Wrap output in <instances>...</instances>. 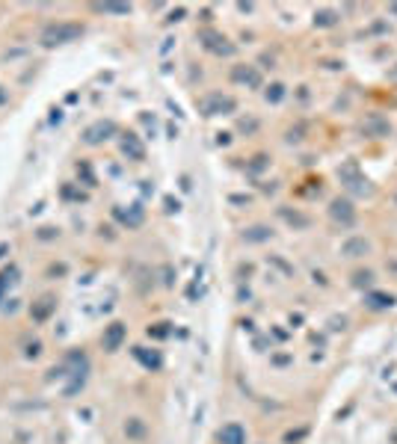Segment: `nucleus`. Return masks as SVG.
Here are the masks:
<instances>
[{
	"mask_svg": "<svg viewBox=\"0 0 397 444\" xmlns=\"http://www.w3.org/2000/svg\"><path fill=\"white\" fill-rule=\"evenodd\" d=\"M220 441L222 444H246V433L237 424H229V426L220 429Z\"/></svg>",
	"mask_w": 397,
	"mask_h": 444,
	"instance_id": "1",
	"label": "nucleus"
},
{
	"mask_svg": "<svg viewBox=\"0 0 397 444\" xmlns=\"http://www.w3.org/2000/svg\"><path fill=\"white\" fill-rule=\"evenodd\" d=\"M119 338H122V326L116 323V326H113V332H110V347H113V343H119Z\"/></svg>",
	"mask_w": 397,
	"mask_h": 444,
	"instance_id": "2",
	"label": "nucleus"
}]
</instances>
